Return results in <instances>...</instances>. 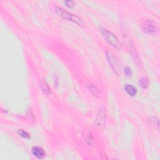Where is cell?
<instances>
[{
    "mask_svg": "<svg viewBox=\"0 0 160 160\" xmlns=\"http://www.w3.org/2000/svg\"><path fill=\"white\" fill-rule=\"evenodd\" d=\"M18 133L19 136H21V137L25 138V139H29L30 138V134L26 132V131L23 130V129H19L18 131Z\"/></svg>",
    "mask_w": 160,
    "mask_h": 160,
    "instance_id": "14",
    "label": "cell"
},
{
    "mask_svg": "<svg viewBox=\"0 0 160 160\" xmlns=\"http://www.w3.org/2000/svg\"><path fill=\"white\" fill-rule=\"evenodd\" d=\"M54 10H55L56 13L59 16L62 18V19L68 20V21H71L74 23H76L77 24H78L79 26H82L83 24L82 19L79 17L67 11L62 8L58 6H55Z\"/></svg>",
    "mask_w": 160,
    "mask_h": 160,
    "instance_id": "1",
    "label": "cell"
},
{
    "mask_svg": "<svg viewBox=\"0 0 160 160\" xmlns=\"http://www.w3.org/2000/svg\"><path fill=\"white\" fill-rule=\"evenodd\" d=\"M32 154L38 159H42L45 156V152L44 149L38 146H33L31 149Z\"/></svg>",
    "mask_w": 160,
    "mask_h": 160,
    "instance_id": "8",
    "label": "cell"
},
{
    "mask_svg": "<svg viewBox=\"0 0 160 160\" xmlns=\"http://www.w3.org/2000/svg\"><path fill=\"white\" fill-rule=\"evenodd\" d=\"M64 4L68 7V8H73L74 6V2L73 1H65Z\"/></svg>",
    "mask_w": 160,
    "mask_h": 160,
    "instance_id": "15",
    "label": "cell"
},
{
    "mask_svg": "<svg viewBox=\"0 0 160 160\" xmlns=\"http://www.w3.org/2000/svg\"><path fill=\"white\" fill-rule=\"evenodd\" d=\"M99 29L103 38L109 44L116 48H121V43L118 38L113 33L103 27H100Z\"/></svg>",
    "mask_w": 160,
    "mask_h": 160,
    "instance_id": "2",
    "label": "cell"
},
{
    "mask_svg": "<svg viewBox=\"0 0 160 160\" xmlns=\"http://www.w3.org/2000/svg\"><path fill=\"white\" fill-rule=\"evenodd\" d=\"M82 136L85 142L90 146H93L95 144L94 138H93L91 132L89 129H84L82 131Z\"/></svg>",
    "mask_w": 160,
    "mask_h": 160,
    "instance_id": "7",
    "label": "cell"
},
{
    "mask_svg": "<svg viewBox=\"0 0 160 160\" xmlns=\"http://www.w3.org/2000/svg\"><path fill=\"white\" fill-rule=\"evenodd\" d=\"M149 124L151 126H153L155 127V128H156L158 129H159V120L156 117H151L148 119V120Z\"/></svg>",
    "mask_w": 160,
    "mask_h": 160,
    "instance_id": "13",
    "label": "cell"
},
{
    "mask_svg": "<svg viewBox=\"0 0 160 160\" xmlns=\"http://www.w3.org/2000/svg\"><path fill=\"white\" fill-rule=\"evenodd\" d=\"M126 41V44H127V46H128V50L129 51V52L131 53V56H132V58L136 61H138L139 62V56H138V52L134 47V43L132 41V40L127 37L125 38Z\"/></svg>",
    "mask_w": 160,
    "mask_h": 160,
    "instance_id": "6",
    "label": "cell"
},
{
    "mask_svg": "<svg viewBox=\"0 0 160 160\" xmlns=\"http://www.w3.org/2000/svg\"><path fill=\"white\" fill-rule=\"evenodd\" d=\"M88 88L89 89V91L94 95L96 96H98L99 94V91L98 90V89L92 83H89L88 84Z\"/></svg>",
    "mask_w": 160,
    "mask_h": 160,
    "instance_id": "12",
    "label": "cell"
},
{
    "mask_svg": "<svg viewBox=\"0 0 160 160\" xmlns=\"http://www.w3.org/2000/svg\"><path fill=\"white\" fill-rule=\"evenodd\" d=\"M39 85H40V87H41L42 91H43V92L44 94H46L47 95H49L51 94V89L45 79H41L40 81H39Z\"/></svg>",
    "mask_w": 160,
    "mask_h": 160,
    "instance_id": "9",
    "label": "cell"
},
{
    "mask_svg": "<svg viewBox=\"0 0 160 160\" xmlns=\"http://www.w3.org/2000/svg\"><path fill=\"white\" fill-rule=\"evenodd\" d=\"M124 89L126 92L131 96H134L137 93V90L136 88L131 84H126L124 86Z\"/></svg>",
    "mask_w": 160,
    "mask_h": 160,
    "instance_id": "10",
    "label": "cell"
},
{
    "mask_svg": "<svg viewBox=\"0 0 160 160\" xmlns=\"http://www.w3.org/2000/svg\"><path fill=\"white\" fill-rule=\"evenodd\" d=\"M140 86L143 89H146L149 85V81L147 77H142L139 81Z\"/></svg>",
    "mask_w": 160,
    "mask_h": 160,
    "instance_id": "11",
    "label": "cell"
},
{
    "mask_svg": "<svg viewBox=\"0 0 160 160\" xmlns=\"http://www.w3.org/2000/svg\"><path fill=\"white\" fill-rule=\"evenodd\" d=\"M106 57L112 71L117 75H119L121 72V65L117 57L113 53L108 51L106 52Z\"/></svg>",
    "mask_w": 160,
    "mask_h": 160,
    "instance_id": "3",
    "label": "cell"
},
{
    "mask_svg": "<svg viewBox=\"0 0 160 160\" xmlns=\"http://www.w3.org/2000/svg\"><path fill=\"white\" fill-rule=\"evenodd\" d=\"M124 72H125V74L127 76H130L131 75V74H132L131 68H129V67H126L125 69H124Z\"/></svg>",
    "mask_w": 160,
    "mask_h": 160,
    "instance_id": "16",
    "label": "cell"
},
{
    "mask_svg": "<svg viewBox=\"0 0 160 160\" xmlns=\"http://www.w3.org/2000/svg\"><path fill=\"white\" fill-rule=\"evenodd\" d=\"M106 120V108L104 106H102L97 114V116L96 118V125L101 128L104 126Z\"/></svg>",
    "mask_w": 160,
    "mask_h": 160,
    "instance_id": "5",
    "label": "cell"
},
{
    "mask_svg": "<svg viewBox=\"0 0 160 160\" xmlns=\"http://www.w3.org/2000/svg\"><path fill=\"white\" fill-rule=\"evenodd\" d=\"M142 30L150 35H156L158 32V24L152 20H146L142 24Z\"/></svg>",
    "mask_w": 160,
    "mask_h": 160,
    "instance_id": "4",
    "label": "cell"
}]
</instances>
